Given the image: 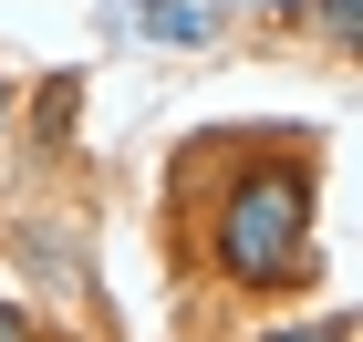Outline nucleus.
<instances>
[{
  "label": "nucleus",
  "mask_w": 363,
  "mask_h": 342,
  "mask_svg": "<svg viewBox=\"0 0 363 342\" xmlns=\"http://www.w3.org/2000/svg\"><path fill=\"white\" fill-rule=\"evenodd\" d=\"M11 259H21L31 280H52V290H84V249H73V228H42V218H21Z\"/></svg>",
  "instance_id": "7ed1b4c3"
},
{
  "label": "nucleus",
  "mask_w": 363,
  "mask_h": 342,
  "mask_svg": "<svg viewBox=\"0 0 363 342\" xmlns=\"http://www.w3.org/2000/svg\"><path fill=\"white\" fill-rule=\"evenodd\" d=\"M250 11H259V21H301L311 0H250Z\"/></svg>",
  "instance_id": "0eeeda50"
},
{
  "label": "nucleus",
  "mask_w": 363,
  "mask_h": 342,
  "mask_svg": "<svg viewBox=\"0 0 363 342\" xmlns=\"http://www.w3.org/2000/svg\"><path fill=\"white\" fill-rule=\"evenodd\" d=\"M197 259L239 301H291L322 280V145L311 135H197Z\"/></svg>",
  "instance_id": "f257e3e1"
},
{
  "label": "nucleus",
  "mask_w": 363,
  "mask_h": 342,
  "mask_svg": "<svg viewBox=\"0 0 363 342\" xmlns=\"http://www.w3.org/2000/svg\"><path fill=\"white\" fill-rule=\"evenodd\" d=\"M301 21H322V42H333V52L353 62V42H363V0H311Z\"/></svg>",
  "instance_id": "20e7f679"
},
{
  "label": "nucleus",
  "mask_w": 363,
  "mask_h": 342,
  "mask_svg": "<svg viewBox=\"0 0 363 342\" xmlns=\"http://www.w3.org/2000/svg\"><path fill=\"white\" fill-rule=\"evenodd\" d=\"M11 114H21V93H11V73H0V135H11Z\"/></svg>",
  "instance_id": "6e6552de"
},
{
  "label": "nucleus",
  "mask_w": 363,
  "mask_h": 342,
  "mask_svg": "<svg viewBox=\"0 0 363 342\" xmlns=\"http://www.w3.org/2000/svg\"><path fill=\"white\" fill-rule=\"evenodd\" d=\"M0 342H42V312H21V301H0Z\"/></svg>",
  "instance_id": "423d86ee"
},
{
  "label": "nucleus",
  "mask_w": 363,
  "mask_h": 342,
  "mask_svg": "<svg viewBox=\"0 0 363 342\" xmlns=\"http://www.w3.org/2000/svg\"><path fill=\"white\" fill-rule=\"evenodd\" d=\"M259 342H353V312H311V321H270Z\"/></svg>",
  "instance_id": "39448f33"
},
{
  "label": "nucleus",
  "mask_w": 363,
  "mask_h": 342,
  "mask_svg": "<svg viewBox=\"0 0 363 342\" xmlns=\"http://www.w3.org/2000/svg\"><path fill=\"white\" fill-rule=\"evenodd\" d=\"M114 31H135V42H177V52H208L218 42V11L208 0H104Z\"/></svg>",
  "instance_id": "f03ea898"
}]
</instances>
